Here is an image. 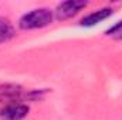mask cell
Listing matches in <instances>:
<instances>
[{
	"instance_id": "obj_6",
	"label": "cell",
	"mask_w": 122,
	"mask_h": 120,
	"mask_svg": "<svg viewBox=\"0 0 122 120\" xmlns=\"http://www.w3.org/2000/svg\"><path fill=\"white\" fill-rule=\"evenodd\" d=\"M14 35H16V28L13 23L6 17H0V44L10 41L11 38H14Z\"/></svg>"
},
{
	"instance_id": "obj_4",
	"label": "cell",
	"mask_w": 122,
	"mask_h": 120,
	"mask_svg": "<svg viewBox=\"0 0 122 120\" xmlns=\"http://www.w3.org/2000/svg\"><path fill=\"white\" fill-rule=\"evenodd\" d=\"M30 112V107L27 103L16 102L4 105V107L0 110V117L3 120H23Z\"/></svg>"
},
{
	"instance_id": "obj_2",
	"label": "cell",
	"mask_w": 122,
	"mask_h": 120,
	"mask_svg": "<svg viewBox=\"0 0 122 120\" xmlns=\"http://www.w3.org/2000/svg\"><path fill=\"white\" fill-rule=\"evenodd\" d=\"M54 18V11L47 7H40L27 11L19 20V27L21 30H37L51 24Z\"/></svg>"
},
{
	"instance_id": "obj_1",
	"label": "cell",
	"mask_w": 122,
	"mask_h": 120,
	"mask_svg": "<svg viewBox=\"0 0 122 120\" xmlns=\"http://www.w3.org/2000/svg\"><path fill=\"white\" fill-rule=\"evenodd\" d=\"M44 93H47V89H24L20 85L4 83L0 85V102L9 105L24 100H37Z\"/></svg>"
},
{
	"instance_id": "obj_7",
	"label": "cell",
	"mask_w": 122,
	"mask_h": 120,
	"mask_svg": "<svg viewBox=\"0 0 122 120\" xmlns=\"http://www.w3.org/2000/svg\"><path fill=\"white\" fill-rule=\"evenodd\" d=\"M121 32H122V20L118 23V24L112 26L108 31H105V34H107V35H117V37H118Z\"/></svg>"
},
{
	"instance_id": "obj_3",
	"label": "cell",
	"mask_w": 122,
	"mask_h": 120,
	"mask_svg": "<svg viewBox=\"0 0 122 120\" xmlns=\"http://www.w3.org/2000/svg\"><path fill=\"white\" fill-rule=\"evenodd\" d=\"M87 1H82V0H67V1H62L57 6V9L54 10V17L57 20H68L71 17H74L75 14H78L81 10H84L87 7Z\"/></svg>"
},
{
	"instance_id": "obj_5",
	"label": "cell",
	"mask_w": 122,
	"mask_h": 120,
	"mask_svg": "<svg viewBox=\"0 0 122 120\" xmlns=\"http://www.w3.org/2000/svg\"><path fill=\"white\" fill-rule=\"evenodd\" d=\"M112 13H114V9H111V7H102V9H98V10L92 11L90 14H87L80 23H81L82 27H94V26L99 24L101 21L107 20L108 17H111Z\"/></svg>"
},
{
	"instance_id": "obj_8",
	"label": "cell",
	"mask_w": 122,
	"mask_h": 120,
	"mask_svg": "<svg viewBox=\"0 0 122 120\" xmlns=\"http://www.w3.org/2000/svg\"><path fill=\"white\" fill-rule=\"evenodd\" d=\"M117 38H121V40H122V32L119 34V35H118V37H117Z\"/></svg>"
}]
</instances>
